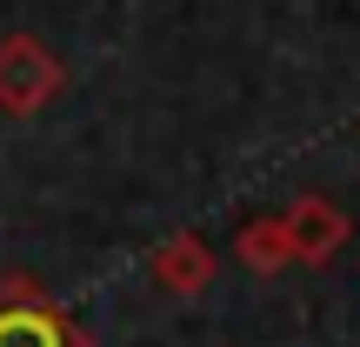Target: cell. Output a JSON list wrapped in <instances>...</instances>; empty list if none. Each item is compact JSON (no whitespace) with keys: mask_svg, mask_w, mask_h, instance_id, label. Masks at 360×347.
I'll return each mask as SVG.
<instances>
[{"mask_svg":"<svg viewBox=\"0 0 360 347\" xmlns=\"http://www.w3.org/2000/svg\"><path fill=\"white\" fill-rule=\"evenodd\" d=\"M0 347H74V334H67V321L47 301L13 287V294L0 301Z\"/></svg>","mask_w":360,"mask_h":347,"instance_id":"6da1fadb","label":"cell"},{"mask_svg":"<svg viewBox=\"0 0 360 347\" xmlns=\"http://www.w3.org/2000/svg\"><path fill=\"white\" fill-rule=\"evenodd\" d=\"M200 281H207V254L200 247H180L167 260V287H200Z\"/></svg>","mask_w":360,"mask_h":347,"instance_id":"7a4b0ae2","label":"cell"}]
</instances>
